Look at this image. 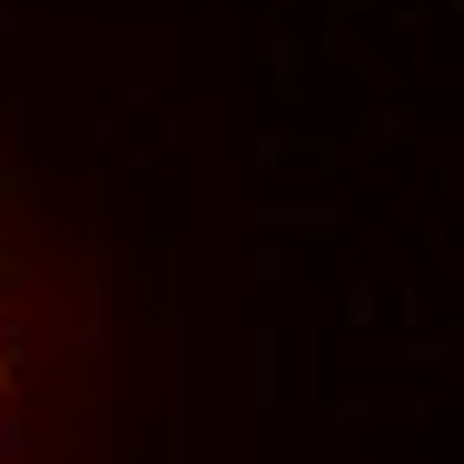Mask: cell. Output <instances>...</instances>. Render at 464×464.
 <instances>
[{"instance_id":"cell-1","label":"cell","mask_w":464,"mask_h":464,"mask_svg":"<svg viewBox=\"0 0 464 464\" xmlns=\"http://www.w3.org/2000/svg\"><path fill=\"white\" fill-rule=\"evenodd\" d=\"M70 277L50 247V208L0 169V464H30L70 366Z\"/></svg>"}]
</instances>
